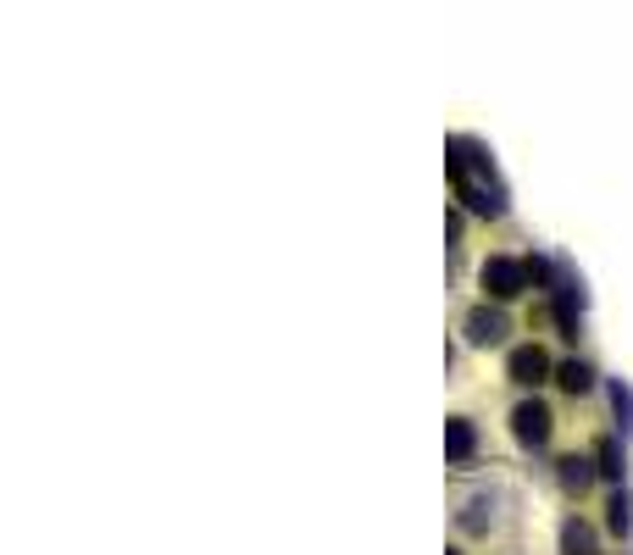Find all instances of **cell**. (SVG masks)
Segmentation results:
<instances>
[{"mask_svg":"<svg viewBox=\"0 0 633 555\" xmlns=\"http://www.w3.org/2000/svg\"><path fill=\"white\" fill-rule=\"evenodd\" d=\"M467 328H473V339H478V344H500V339H506V322H500V317H489V312H478Z\"/></svg>","mask_w":633,"mask_h":555,"instance_id":"obj_4","label":"cell"},{"mask_svg":"<svg viewBox=\"0 0 633 555\" xmlns=\"http://www.w3.org/2000/svg\"><path fill=\"white\" fill-rule=\"evenodd\" d=\"M484 290H489L495 301H511V295L522 290V267H517V261H489V267H484Z\"/></svg>","mask_w":633,"mask_h":555,"instance_id":"obj_2","label":"cell"},{"mask_svg":"<svg viewBox=\"0 0 633 555\" xmlns=\"http://www.w3.org/2000/svg\"><path fill=\"white\" fill-rule=\"evenodd\" d=\"M467 450H473V433H467V422H456V428H450V455L462 461Z\"/></svg>","mask_w":633,"mask_h":555,"instance_id":"obj_7","label":"cell"},{"mask_svg":"<svg viewBox=\"0 0 633 555\" xmlns=\"http://www.w3.org/2000/svg\"><path fill=\"white\" fill-rule=\"evenodd\" d=\"M511 433H517L522 444H545V439H551V411L539 406V400H522V406L511 411Z\"/></svg>","mask_w":633,"mask_h":555,"instance_id":"obj_1","label":"cell"},{"mask_svg":"<svg viewBox=\"0 0 633 555\" xmlns=\"http://www.w3.org/2000/svg\"><path fill=\"white\" fill-rule=\"evenodd\" d=\"M545 373H551L545 350H533V344H528V350H517V355H511V378H517V384H539Z\"/></svg>","mask_w":633,"mask_h":555,"instance_id":"obj_3","label":"cell"},{"mask_svg":"<svg viewBox=\"0 0 633 555\" xmlns=\"http://www.w3.org/2000/svg\"><path fill=\"white\" fill-rule=\"evenodd\" d=\"M562 389H573V395L589 389V366H584V361H567V366H562Z\"/></svg>","mask_w":633,"mask_h":555,"instance_id":"obj_5","label":"cell"},{"mask_svg":"<svg viewBox=\"0 0 633 555\" xmlns=\"http://www.w3.org/2000/svg\"><path fill=\"white\" fill-rule=\"evenodd\" d=\"M562 467H567L562 478H567L573 489H584V484H589V461H578V455H567V461H562Z\"/></svg>","mask_w":633,"mask_h":555,"instance_id":"obj_6","label":"cell"}]
</instances>
